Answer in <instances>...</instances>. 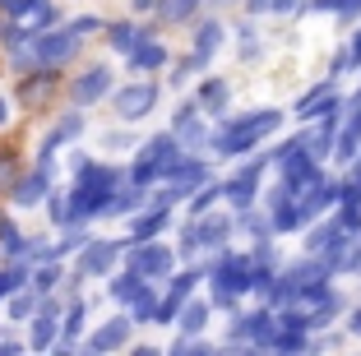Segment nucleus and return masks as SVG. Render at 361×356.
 I'll use <instances>...</instances> for the list:
<instances>
[{"label":"nucleus","mask_w":361,"mask_h":356,"mask_svg":"<svg viewBox=\"0 0 361 356\" xmlns=\"http://www.w3.org/2000/svg\"><path fill=\"white\" fill-rule=\"evenodd\" d=\"M274 125H278V111H255V116H241V121H227V125H223V135L213 139V144H218V153H223V157L250 153V144H259V139H264Z\"/></svg>","instance_id":"f257e3e1"},{"label":"nucleus","mask_w":361,"mask_h":356,"mask_svg":"<svg viewBox=\"0 0 361 356\" xmlns=\"http://www.w3.org/2000/svg\"><path fill=\"white\" fill-rule=\"evenodd\" d=\"M250 287V259L245 254H218L213 264V292H218V305H232L236 292Z\"/></svg>","instance_id":"f03ea898"},{"label":"nucleus","mask_w":361,"mask_h":356,"mask_svg":"<svg viewBox=\"0 0 361 356\" xmlns=\"http://www.w3.org/2000/svg\"><path fill=\"white\" fill-rule=\"evenodd\" d=\"M176 162H180L176 139L158 135L149 148H144V157H139V167H135V185H144V180H153V176H167V171L176 167Z\"/></svg>","instance_id":"7ed1b4c3"},{"label":"nucleus","mask_w":361,"mask_h":356,"mask_svg":"<svg viewBox=\"0 0 361 356\" xmlns=\"http://www.w3.org/2000/svg\"><path fill=\"white\" fill-rule=\"evenodd\" d=\"M153 102H158V88L153 84H135L126 93H116V116L121 121H139V116H149Z\"/></svg>","instance_id":"20e7f679"},{"label":"nucleus","mask_w":361,"mask_h":356,"mask_svg":"<svg viewBox=\"0 0 361 356\" xmlns=\"http://www.w3.org/2000/svg\"><path fill=\"white\" fill-rule=\"evenodd\" d=\"M167 269H171V250H162V245H139L130 254V273H139V278H162Z\"/></svg>","instance_id":"39448f33"},{"label":"nucleus","mask_w":361,"mask_h":356,"mask_svg":"<svg viewBox=\"0 0 361 356\" xmlns=\"http://www.w3.org/2000/svg\"><path fill=\"white\" fill-rule=\"evenodd\" d=\"M75 47H79L75 28H70V32H51V37H37V61H42V65H61V61L75 56Z\"/></svg>","instance_id":"423d86ee"},{"label":"nucleus","mask_w":361,"mask_h":356,"mask_svg":"<svg viewBox=\"0 0 361 356\" xmlns=\"http://www.w3.org/2000/svg\"><path fill=\"white\" fill-rule=\"evenodd\" d=\"M357 153H361V97H352V121L343 125V135H338V157L352 162Z\"/></svg>","instance_id":"0eeeda50"},{"label":"nucleus","mask_w":361,"mask_h":356,"mask_svg":"<svg viewBox=\"0 0 361 356\" xmlns=\"http://www.w3.org/2000/svg\"><path fill=\"white\" fill-rule=\"evenodd\" d=\"M259 171H264V162H250V167H245L236 180H227V195H232L236 204H250V200H255V180H259Z\"/></svg>","instance_id":"6e6552de"},{"label":"nucleus","mask_w":361,"mask_h":356,"mask_svg":"<svg viewBox=\"0 0 361 356\" xmlns=\"http://www.w3.org/2000/svg\"><path fill=\"white\" fill-rule=\"evenodd\" d=\"M106 84H111V74H106V70H88L84 79L75 84V102H97V97L106 93Z\"/></svg>","instance_id":"1a4fd4ad"},{"label":"nucleus","mask_w":361,"mask_h":356,"mask_svg":"<svg viewBox=\"0 0 361 356\" xmlns=\"http://www.w3.org/2000/svg\"><path fill=\"white\" fill-rule=\"evenodd\" d=\"M111 259H116V245L97 241V245H88V250H84V264H79V269H84V273H106V269H111Z\"/></svg>","instance_id":"9d476101"},{"label":"nucleus","mask_w":361,"mask_h":356,"mask_svg":"<svg viewBox=\"0 0 361 356\" xmlns=\"http://www.w3.org/2000/svg\"><path fill=\"white\" fill-rule=\"evenodd\" d=\"M227 231H232V222H227V218H204V227H195V241L209 245V250H218V245L227 241Z\"/></svg>","instance_id":"9b49d317"},{"label":"nucleus","mask_w":361,"mask_h":356,"mask_svg":"<svg viewBox=\"0 0 361 356\" xmlns=\"http://www.w3.org/2000/svg\"><path fill=\"white\" fill-rule=\"evenodd\" d=\"M126 333H130V319H111V324H106V329H102V333H97L88 347H93V352H111V347L126 343Z\"/></svg>","instance_id":"f8f14e48"},{"label":"nucleus","mask_w":361,"mask_h":356,"mask_svg":"<svg viewBox=\"0 0 361 356\" xmlns=\"http://www.w3.org/2000/svg\"><path fill=\"white\" fill-rule=\"evenodd\" d=\"M47 195V171H37V176H28V180H14V200L19 204H37Z\"/></svg>","instance_id":"ddd939ff"},{"label":"nucleus","mask_w":361,"mask_h":356,"mask_svg":"<svg viewBox=\"0 0 361 356\" xmlns=\"http://www.w3.org/2000/svg\"><path fill=\"white\" fill-rule=\"evenodd\" d=\"M269 329H274V319H269V314H245V319H236V324H232V333H236V338L250 333V338H259V343H264Z\"/></svg>","instance_id":"4468645a"},{"label":"nucleus","mask_w":361,"mask_h":356,"mask_svg":"<svg viewBox=\"0 0 361 356\" xmlns=\"http://www.w3.org/2000/svg\"><path fill=\"white\" fill-rule=\"evenodd\" d=\"M218 37H223V28H218V23H204V28L195 32V56H200V61H209V56L218 51Z\"/></svg>","instance_id":"2eb2a0df"},{"label":"nucleus","mask_w":361,"mask_h":356,"mask_svg":"<svg viewBox=\"0 0 361 356\" xmlns=\"http://www.w3.org/2000/svg\"><path fill=\"white\" fill-rule=\"evenodd\" d=\"M334 241H338V222H324V227H315V231L306 236V250H310V254H324Z\"/></svg>","instance_id":"dca6fc26"},{"label":"nucleus","mask_w":361,"mask_h":356,"mask_svg":"<svg viewBox=\"0 0 361 356\" xmlns=\"http://www.w3.org/2000/svg\"><path fill=\"white\" fill-rule=\"evenodd\" d=\"M162 227H167V213H162V209L158 213H144V218L135 222V241H149V236H158Z\"/></svg>","instance_id":"f3484780"},{"label":"nucleus","mask_w":361,"mask_h":356,"mask_svg":"<svg viewBox=\"0 0 361 356\" xmlns=\"http://www.w3.org/2000/svg\"><path fill=\"white\" fill-rule=\"evenodd\" d=\"M47 97H51V74H42V79H28V84H23V102H28V106L47 102Z\"/></svg>","instance_id":"a211bd4d"},{"label":"nucleus","mask_w":361,"mask_h":356,"mask_svg":"<svg viewBox=\"0 0 361 356\" xmlns=\"http://www.w3.org/2000/svg\"><path fill=\"white\" fill-rule=\"evenodd\" d=\"M200 102H204V111H223V106H227V84H218V79H213V84H204Z\"/></svg>","instance_id":"6ab92c4d"},{"label":"nucleus","mask_w":361,"mask_h":356,"mask_svg":"<svg viewBox=\"0 0 361 356\" xmlns=\"http://www.w3.org/2000/svg\"><path fill=\"white\" fill-rule=\"evenodd\" d=\"M209 324V305H185V314H180V329H185V333H200V329Z\"/></svg>","instance_id":"aec40b11"},{"label":"nucleus","mask_w":361,"mask_h":356,"mask_svg":"<svg viewBox=\"0 0 361 356\" xmlns=\"http://www.w3.org/2000/svg\"><path fill=\"white\" fill-rule=\"evenodd\" d=\"M195 5H200V0H162V19H167V23L190 19V14H195Z\"/></svg>","instance_id":"412c9836"},{"label":"nucleus","mask_w":361,"mask_h":356,"mask_svg":"<svg viewBox=\"0 0 361 356\" xmlns=\"http://www.w3.org/2000/svg\"><path fill=\"white\" fill-rule=\"evenodd\" d=\"M315 10H334L338 19H352V14H361V0H310Z\"/></svg>","instance_id":"4be33fe9"},{"label":"nucleus","mask_w":361,"mask_h":356,"mask_svg":"<svg viewBox=\"0 0 361 356\" xmlns=\"http://www.w3.org/2000/svg\"><path fill=\"white\" fill-rule=\"evenodd\" d=\"M139 37H144V32H139V28H130V23H116V28H111V42H116L121 51H135V47H139Z\"/></svg>","instance_id":"5701e85b"},{"label":"nucleus","mask_w":361,"mask_h":356,"mask_svg":"<svg viewBox=\"0 0 361 356\" xmlns=\"http://www.w3.org/2000/svg\"><path fill=\"white\" fill-rule=\"evenodd\" d=\"M162 61H167L162 47H135V65L139 70H153V65H162Z\"/></svg>","instance_id":"b1692460"},{"label":"nucleus","mask_w":361,"mask_h":356,"mask_svg":"<svg viewBox=\"0 0 361 356\" xmlns=\"http://www.w3.org/2000/svg\"><path fill=\"white\" fill-rule=\"evenodd\" d=\"M19 180V157L14 153H0V190H10Z\"/></svg>","instance_id":"393cba45"},{"label":"nucleus","mask_w":361,"mask_h":356,"mask_svg":"<svg viewBox=\"0 0 361 356\" xmlns=\"http://www.w3.org/2000/svg\"><path fill=\"white\" fill-rule=\"evenodd\" d=\"M51 333H56V324H51V310L32 324V347H51Z\"/></svg>","instance_id":"a878e982"},{"label":"nucleus","mask_w":361,"mask_h":356,"mask_svg":"<svg viewBox=\"0 0 361 356\" xmlns=\"http://www.w3.org/2000/svg\"><path fill=\"white\" fill-rule=\"evenodd\" d=\"M130 301H135V319H153V310H158V305H153V292H149V287H139Z\"/></svg>","instance_id":"bb28decb"},{"label":"nucleus","mask_w":361,"mask_h":356,"mask_svg":"<svg viewBox=\"0 0 361 356\" xmlns=\"http://www.w3.org/2000/svg\"><path fill=\"white\" fill-rule=\"evenodd\" d=\"M135 292H139V273H130V278H116V283H111V296H116V301H130Z\"/></svg>","instance_id":"cd10ccee"},{"label":"nucleus","mask_w":361,"mask_h":356,"mask_svg":"<svg viewBox=\"0 0 361 356\" xmlns=\"http://www.w3.org/2000/svg\"><path fill=\"white\" fill-rule=\"evenodd\" d=\"M195 283H200V269H190V273H180L176 283H171V296H180V301H185V292H190Z\"/></svg>","instance_id":"c85d7f7f"},{"label":"nucleus","mask_w":361,"mask_h":356,"mask_svg":"<svg viewBox=\"0 0 361 356\" xmlns=\"http://www.w3.org/2000/svg\"><path fill=\"white\" fill-rule=\"evenodd\" d=\"M218 195H223V190H218V185H209V190H200V195H195V200H190V209H195V213H204V209H209V204H213V200H218Z\"/></svg>","instance_id":"c756f323"},{"label":"nucleus","mask_w":361,"mask_h":356,"mask_svg":"<svg viewBox=\"0 0 361 356\" xmlns=\"http://www.w3.org/2000/svg\"><path fill=\"white\" fill-rule=\"evenodd\" d=\"M10 314H14V319H28V314H32V296H14Z\"/></svg>","instance_id":"7c9ffc66"},{"label":"nucleus","mask_w":361,"mask_h":356,"mask_svg":"<svg viewBox=\"0 0 361 356\" xmlns=\"http://www.w3.org/2000/svg\"><path fill=\"white\" fill-rule=\"evenodd\" d=\"M79 324H84V305H75V310H70V319H65V338H75Z\"/></svg>","instance_id":"2f4dec72"},{"label":"nucleus","mask_w":361,"mask_h":356,"mask_svg":"<svg viewBox=\"0 0 361 356\" xmlns=\"http://www.w3.org/2000/svg\"><path fill=\"white\" fill-rule=\"evenodd\" d=\"M176 352H209V343H200V338H180Z\"/></svg>","instance_id":"473e14b6"},{"label":"nucleus","mask_w":361,"mask_h":356,"mask_svg":"<svg viewBox=\"0 0 361 356\" xmlns=\"http://www.w3.org/2000/svg\"><path fill=\"white\" fill-rule=\"evenodd\" d=\"M19 278H23V273H19V269H14V273H0V296L10 292V287H14V283H19Z\"/></svg>","instance_id":"72a5a7b5"},{"label":"nucleus","mask_w":361,"mask_h":356,"mask_svg":"<svg viewBox=\"0 0 361 356\" xmlns=\"http://www.w3.org/2000/svg\"><path fill=\"white\" fill-rule=\"evenodd\" d=\"M51 283H56V269H42V273H37V292H47Z\"/></svg>","instance_id":"f704fd0d"},{"label":"nucleus","mask_w":361,"mask_h":356,"mask_svg":"<svg viewBox=\"0 0 361 356\" xmlns=\"http://www.w3.org/2000/svg\"><path fill=\"white\" fill-rule=\"evenodd\" d=\"M348 329H352V333H361V310H352V314H348Z\"/></svg>","instance_id":"c9c22d12"},{"label":"nucleus","mask_w":361,"mask_h":356,"mask_svg":"<svg viewBox=\"0 0 361 356\" xmlns=\"http://www.w3.org/2000/svg\"><path fill=\"white\" fill-rule=\"evenodd\" d=\"M135 5H139V10H153V5H158V0H135Z\"/></svg>","instance_id":"e433bc0d"},{"label":"nucleus","mask_w":361,"mask_h":356,"mask_svg":"<svg viewBox=\"0 0 361 356\" xmlns=\"http://www.w3.org/2000/svg\"><path fill=\"white\" fill-rule=\"evenodd\" d=\"M348 269H357V273H361V250H357V259H352V264H348Z\"/></svg>","instance_id":"4c0bfd02"},{"label":"nucleus","mask_w":361,"mask_h":356,"mask_svg":"<svg viewBox=\"0 0 361 356\" xmlns=\"http://www.w3.org/2000/svg\"><path fill=\"white\" fill-rule=\"evenodd\" d=\"M352 185H357V190H361V162H357V180H352Z\"/></svg>","instance_id":"58836bf2"},{"label":"nucleus","mask_w":361,"mask_h":356,"mask_svg":"<svg viewBox=\"0 0 361 356\" xmlns=\"http://www.w3.org/2000/svg\"><path fill=\"white\" fill-rule=\"evenodd\" d=\"M0 121H5V102H0Z\"/></svg>","instance_id":"ea45409f"},{"label":"nucleus","mask_w":361,"mask_h":356,"mask_svg":"<svg viewBox=\"0 0 361 356\" xmlns=\"http://www.w3.org/2000/svg\"><path fill=\"white\" fill-rule=\"evenodd\" d=\"M0 37H5V28H0Z\"/></svg>","instance_id":"a19ab883"}]
</instances>
